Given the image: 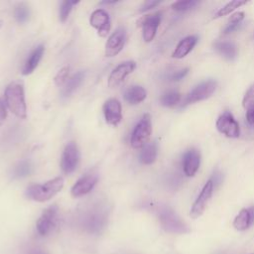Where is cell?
<instances>
[{
    "mask_svg": "<svg viewBox=\"0 0 254 254\" xmlns=\"http://www.w3.org/2000/svg\"><path fill=\"white\" fill-rule=\"evenodd\" d=\"M5 102L10 111L19 118L27 117L24 86L20 81L10 82L5 89Z\"/></svg>",
    "mask_w": 254,
    "mask_h": 254,
    "instance_id": "cell-1",
    "label": "cell"
},
{
    "mask_svg": "<svg viewBox=\"0 0 254 254\" xmlns=\"http://www.w3.org/2000/svg\"><path fill=\"white\" fill-rule=\"evenodd\" d=\"M63 187L64 179L62 177H58L46 182L44 185L37 184L30 186L26 190V194L29 198L33 200L44 202L51 199L58 192H60Z\"/></svg>",
    "mask_w": 254,
    "mask_h": 254,
    "instance_id": "cell-2",
    "label": "cell"
},
{
    "mask_svg": "<svg viewBox=\"0 0 254 254\" xmlns=\"http://www.w3.org/2000/svg\"><path fill=\"white\" fill-rule=\"evenodd\" d=\"M158 216L162 227L171 233H187L190 231L188 225L169 206H160Z\"/></svg>",
    "mask_w": 254,
    "mask_h": 254,
    "instance_id": "cell-3",
    "label": "cell"
},
{
    "mask_svg": "<svg viewBox=\"0 0 254 254\" xmlns=\"http://www.w3.org/2000/svg\"><path fill=\"white\" fill-rule=\"evenodd\" d=\"M106 211L100 205L88 208L81 216L80 223L89 232H99L106 223Z\"/></svg>",
    "mask_w": 254,
    "mask_h": 254,
    "instance_id": "cell-4",
    "label": "cell"
},
{
    "mask_svg": "<svg viewBox=\"0 0 254 254\" xmlns=\"http://www.w3.org/2000/svg\"><path fill=\"white\" fill-rule=\"evenodd\" d=\"M152 133V123L151 116L148 113H145L140 121L135 126L132 135H131V146L135 149L143 148Z\"/></svg>",
    "mask_w": 254,
    "mask_h": 254,
    "instance_id": "cell-5",
    "label": "cell"
},
{
    "mask_svg": "<svg viewBox=\"0 0 254 254\" xmlns=\"http://www.w3.org/2000/svg\"><path fill=\"white\" fill-rule=\"evenodd\" d=\"M216 85H217L216 81L212 79L199 83L186 96V98L184 99L183 105L191 104V103L208 98L214 92Z\"/></svg>",
    "mask_w": 254,
    "mask_h": 254,
    "instance_id": "cell-6",
    "label": "cell"
},
{
    "mask_svg": "<svg viewBox=\"0 0 254 254\" xmlns=\"http://www.w3.org/2000/svg\"><path fill=\"white\" fill-rule=\"evenodd\" d=\"M79 162V151L77 145L74 142H69L64 147L62 160H61V167L64 173L71 174L75 171Z\"/></svg>",
    "mask_w": 254,
    "mask_h": 254,
    "instance_id": "cell-7",
    "label": "cell"
},
{
    "mask_svg": "<svg viewBox=\"0 0 254 254\" xmlns=\"http://www.w3.org/2000/svg\"><path fill=\"white\" fill-rule=\"evenodd\" d=\"M212 192H213V183L211 180H208L206 182V184L203 186L200 193L198 194V196L196 197V199L194 200V202L191 205V208L190 211V217L197 218L203 213V211L212 195Z\"/></svg>",
    "mask_w": 254,
    "mask_h": 254,
    "instance_id": "cell-8",
    "label": "cell"
},
{
    "mask_svg": "<svg viewBox=\"0 0 254 254\" xmlns=\"http://www.w3.org/2000/svg\"><path fill=\"white\" fill-rule=\"evenodd\" d=\"M217 130L229 138H237L240 134L238 122L229 111L223 112L216 121Z\"/></svg>",
    "mask_w": 254,
    "mask_h": 254,
    "instance_id": "cell-9",
    "label": "cell"
},
{
    "mask_svg": "<svg viewBox=\"0 0 254 254\" xmlns=\"http://www.w3.org/2000/svg\"><path fill=\"white\" fill-rule=\"evenodd\" d=\"M125 42L126 30L122 27H119L110 35L105 44V56L108 58L117 56L123 50Z\"/></svg>",
    "mask_w": 254,
    "mask_h": 254,
    "instance_id": "cell-10",
    "label": "cell"
},
{
    "mask_svg": "<svg viewBox=\"0 0 254 254\" xmlns=\"http://www.w3.org/2000/svg\"><path fill=\"white\" fill-rule=\"evenodd\" d=\"M103 114L107 124L114 127L118 126L122 121L121 103L116 98H109L103 104Z\"/></svg>",
    "mask_w": 254,
    "mask_h": 254,
    "instance_id": "cell-11",
    "label": "cell"
},
{
    "mask_svg": "<svg viewBox=\"0 0 254 254\" xmlns=\"http://www.w3.org/2000/svg\"><path fill=\"white\" fill-rule=\"evenodd\" d=\"M97 181H98L97 173L91 172L89 174L84 175L72 186L70 190L71 195L73 197H79V196L85 195L94 188Z\"/></svg>",
    "mask_w": 254,
    "mask_h": 254,
    "instance_id": "cell-12",
    "label": "cell"
},
{
    "mask_svg": "<svg viewBox=\"0 0 254 254\" xmlns=\"http://www.w3.org/2000/svg\"><path fill=\"white\" fill-rule=\"evenodd\" d=\"M89 23L94 29L97 30L100 37H105L110 31V18L104 9H96L93 11L90 15Z\"/></svg>",
    "mask_w": 254,
    "mask_h": 254,
    "instance_id": "cell-13",
    "label": "cell"
},
{
    "mask_svg": "<svg viewBox=\"0 0 254 254\" xmlns=\"http://www.w3.org/2000/svg\"><path fill=\"white\" fill-rule=\"evenodd\" d=\"M136 68V63L133 61H127L121 63L117 65L110 73L108 77V86L116 87L118 86L127 75H129Z\"/></svg>",
    "mask_w": 254,
    "mask_h": 254,
    "instance_id": "cell-14",
    "label": "cell"
},
{
    "mask_svg": "<svg viewBox=\"0 0 254 254\" xmlns=\"http://www.w3.org/2000/svg\"><path fill=\"white\" fill-rule=\"evenodd\" d=\"M58 206L56 204L51 205L42 213L37 221V230L40 235L48 234L56 223V218L58 214Z\"/></svg>",
    "mask_w": 254,
    "mask_h": 254,
    "instance_id": "cell-15",
    "label": "cell"
},
{
    "mask_svg": "<svg viewBox=\"0 0 254 254\" xmlns=\"http://www.w3.org/2000/svg\"><path fill=\"white\" fill-rule=\"evenodd\" d=\"M161 22V13L157 12L155 14L147 15L142 21V31L143 39L145 42H151L157 33V29Z\"/></svg>",
    "mask_w": 254,
    "mask_h": 254,
    "instance_id": "cell-16",
    "label": "cell"
},
{
    "mask_svg": "<svg viewBox=\"0 0 254 254\" xmlns=\"http://www.w3.org/2000/svg\"><path fill=\"white\" fill-rule=\"evenodd\" d=\"M200 164V154L195 149L189 150L184 156L183 168L184 173L188 177H193L197 172Z\"/></svg>",
    "mask_w": 254,
    "mask_h": 254,
    "instance_id": "cell-17",
    "label": "cell"
},
{
    "mask_svg": "<svg viewBox=\"0 0 254 254\" xmlns=\"http://www.w3.org/2000/svg\"><path fill=\"white\" fill-rule=\"evenodd\" d=\"M197 37L196 36H188L184 38L177 46L175 51L172 54V57L175 59H183L186 57L196 45Z\"/></svg>",
    "mask_w": 254,
    "mask_h": 254,
    "instance_id": "cell-18",
    "label": "cell"
},
{
    "mask_svg": "<svg viewBox=\"0 0 254 254\" xmlns=\"http://www.w3.org/2000/svg\"><path fill=\"white\" fill-rule=\"evenodd\" d=\"M44 52H45V47L43 45H39L37 48L34 49V51L30 54L29 59L27 60L25 65L23 67L22 73L24 75H28L35 70V68L38 66L40 61L42 60Z\"/></svg>",
    "mask_w": 254,
    "mask_h": 254,
    "instance_id": "cell-19",
    "label": "cell"
},
{
    "mask_svg": "<svg viewBox=\"0 0 254 254\" xmlns=\"http://www.w3.org/2000/svg\"><path fill=\"white\" fill-rule=\"evenodd\" d=\"M147 92L144 87L140 85H132L124 92V99L131 105H136L145 100Z\"/></svg>",
    "mask_w": 254,
    "mask_h": 254,
    "instance_id": "cell-20",
    "label": "cell"
},
{
    "mask_svg": "<svg viewBox=\"0 0 254 254\" xmlns=\"http://www.w3.org/2000/svg\"><path fill=\"white\" fill-rule=\"evenodd\" d=\"M84 77H85V71H83V70H79L76 73H74L66 81V83H65V85H64V87L62 91V96L66 98L69 95H71L77 89V87L81 84Z\"/></svg>",
    "mask_w": 254,
    "mask_h": 254,
    "instance_id": "cell-21",
    "label": "cell"
},
{
    "mask_svg": "<svg viewBox=\"0 0 254 254\" xmlns=\"http://www.w3.org/2000/svg\"><path fill=\"white\" fill-rule=\"evenodd\" d=\"M157 152H158V149H157L156 143L153 142V143L146 144L140 152V155H139L140 162L144 165L153 164L156 161Z\"/></svg>",
    "mask_w": 254,
    "mask_h": 254,
    "instance_id": "cell-22",
    "label": "cell"
},
{
    "mask_svg": "<svg viewBox=\"0 0 254 254\" xmlns=\"http://www.w3.org/2000/svg\"><path fill=\"white\" fill-rule=\"evenodd\" d=\"M250 225H252L251 217L248 208H243L239 211L233 221V226L238 231L246 230Z\"/></svg>",
    "mask_w": 254,
    "mask_h": 254,
    "instance_id": "cell-23",
    "label": "cell"
},
{
    "mask_svg": "<svg viewBox=\"0 0 254 254\" xmlns=\"http://www.w3.org/2000/svg\"><path fill=\"white\" fill-rule=\"evenodd\" d=\"M214 48L222 57L227 60H233L237 55L235 45L230 42H216L214 44Z\"/></svg>",
    "mask_w": 254,
    "mask_h": 254,
    "instance_id": "cell-24",
    "label": "cell"
},
{
    "mask_svg": "<svg viewBox=\"0 0 254 254\" xmlns=\"http://www.w3.org/2000/svg\"><path fill=\"white\" fill-rule=\"evenodd\" d=\"M33 172V166L30 161L23 160L19 162L12 171V177L15 179H22L30 176Z\"/></svg>",
    "mask_w": 254,
    "mask_h": 254,
    "instance_id": "cell-25",
    "label": "cell"
},
{
    "mask_svg": "<svg viewBox=\"0 0 254 254\" xmlns=\"http://www.w3.org/2000/svg\"><path fill=\"white\" fill-rule=\"evenodd\" d=\"M30 8L26 4H19L14 10V17L20 24H24L30 19Z\"/></svg>",
    "mask_w": 254,
    "mask_h": 254,
    "instance_id": "cell-26",
    "label": "cell"
},
{
    "mask_svg": "<svg viewBox=\"0 0 254 254\" xmlns=\"http://www.w3.org/2000/svg\"><path fill=\"white\" fill-rule=\"evenodd\" d=\"M181 100V94L178 91H168L164 93L160 99L161 104L166 107H173Z\"/></svg>",
    "mask_w": 254,
    "mask_h": 254,
    "instance_id": "cell-27",
    "label": "cell"
},
{
    "mask_svg": "<svg viewBox=\"0 0 254 254\" xmlns=\"http://www.w3.org/2000/svg\"><path fill=\"white\" fill-rule=\"evenodd\" d=\"M246 4V1H240V0H233V1H230L229 3H227L225 6H223L215 15L216 18H219V17H222V16H225V15H228L230 14L233 10H235L236 8L242 6Z\"/></svg>",
    "mask_w": 254,
    "mask_h": 254,
    "instance_id": "cell-28",
    "label": "cell"
},
{
    "mask_svg": "<svg viewBox=\"0 0 254 254\" xmlns=\"http://www.w3.org/2000/svg\"><path fill=\"white\" fill-rule=\"evenodd\" d=\"M77 3H78V1H70V0H65V1L62 2L61 7H60V19L62 22L66 21L69 13L71 12L72 6Z\"/></svg>",
    "mask_w": 254,
    "mask_h": 254,
    "instance_id": "cell-29",
    "label": "cell"
},
{
    "mask_svg": "<svg viewBox=\"0 0 254 254\" xmlns=\"http://www.w3.org/2000/svg\"><path fill=\"white\" fill-rule=\"evenodd\" d=\"M198 4V1L196 0H188V1H177L172 4V8L175 11H187L190 9H192L194 6Z\"/></svg>",
    "mask_w": 254,
    "mask_h": 254,
    "instance_id": "cell-30",
    "label": "cell"
},
{
    "mask_svg": "<svg viewBox=\"0 0 254 254\" xmlns=\"http://www.w3.org/2000/svg\"><path fill=\"white\" fill-rule=\"evenodd\" d=\"M242 105L247 111L254 109V84L251 85L246 91L242 100Z\"/></svg>",
    "mask_w": 254,
    "mask_h": 254,
    "instance_id": "cell-31",
    "label": "cell"
},
{
    "mask_svg": "<svg viewBox=\"0 0 254 254\" xmlns=\"http://www.w3.org/2000/svg\"><path fill=\"white\" fill-rule=\"evenodd\" d=\"M68 72H69V67L68 66H64V67L61 68L55 76V83L59 86L64 84L66 81Z\"/></svg>",
    "mask_w": 254,
    "mask_h": 254,
    "instance_id": "cell-32",
    "label": "cell"
},
{
    "mask_svg": "<svg viewBox=\"0 0 254 254\" xmlns=\"http://www.w3.org/2000/svg\"><path fill=\"white\" fill-rule=\"evenodd\" d=\"M244 12H236L230 16L228 20V24H240V22L244 18Z\"/></svg>",
    "mask_w": 254,
    "mask_h": 254,
    "instance_id": "cell-33",
    "label": "cell"
},
{
    "mask_svg": "<svg viewBox=\"0 0 254 254\" xmlns=\"http://www.w3.org/2000/svg\"><path fill=\"white\" fill-rule=\"evenodd\" d=\"M161 2L160 1H153V0H149V1H146L142 6H141V9H140V12H146L154 7H156L157 5H159Z\"/></svg>",
    "mask_w": 254,
    "mask_h": 254,
    "instance_id": "cell-34",
    "label": "cell"
},
{
    "mask_svg": "<svg viewBox=\"0 0 254 254\" xmlns=\"http://www.w3.org/2000/svg\"><path fill=\"white\" fill-rule=\"evenodd\" d=\"M188 71H189V68H188V67H187V68H184V69H182V70H179V71L175 72V73L172 75V79H173V80H180V79L184 78V77L187 75Z\"/></svg>",
    "mask_w": 254,
    "mask_h": 254,
    "instance_id": "cell-35",
    "label": "cell"
},
{
    "mask_svg": "<svg viewBox=\"0 0 254 254\" xmlns=\"http://www.w3.org/2000/svg\"><path fill=\"white\" fill-rule=\"evenodd\" d=\"M6 117H7L6 106H5V103L0 99V124L5 121Z\"/></svg>",
    "mask_w": 254,
    "mask_h": 254,
    "instance_id": "cell-36",
    "label": "cell"
},
{
    "mask_svg": "<svg viewBox=\"0 0 254 254\" xmlns=\"http://www.w3.org/2000/svg\"><path fill=\"white\" fill-rule=\"evenodd\" d=\"M239 25H240V24H228V25L226 26V28L224 29L223 33H224V34L231 33V32H233L234 30H236V29L239 27Z\"/></svg>",
    "mask_w": 254,
    "mask_h": 254,
    "instance_id": "cell-37",
    "label": "cell"
},
{
    "mask_svg": "<svg viewBox=\"0 0 254 254\" xmlns=\"http://www.w3.org/2000/svg\"><path fill=\"white\" fill-rule=\"evenodd\" d=\"M246 119L247 121L251 124V125H254V109H251V110H248L247 113H246Z\"/></svg>",
    "mask_w": 254,
    "mask_h": 254,
    "instance_id": "cell-38",
    "label": "cell"
},
{
    "mask_svg": "<svg viewBox=\"0 0 254 254\" xmlns=\"http://www.w3.org/2000/svg\"><path fill=\"white\" fill-rule=\"evenodd\" d=\"M210 180H211L212 183H213V187H215V185H218V184H220V182H221V174L216 172V173L214 174V176H213Z\"/></svg>",
    "mask_w": 254,
    "mask_h": 254,
    "instance_id": "cell-39",
    "label": "cell"
},
{
    "mask_svg": "<svg viewBox=\"0 0 254 254\" xmlns=\"http://www.w3.org/2000/svg\"><path fill=\"white\" fill-rule=\"evenodd\" d=\"M248 210H249L251 221H252V224H253L254 223V206H251L250 208H248Z\"/></svg>",
    "mask_w": 254,
    "mask_h": 254,
    "instance_id": "cell-40",
    "label": "cell"
},
{
    "mask_svg": "<svg viewBox=\"0 0 254 254\" xmlns=\"http://www.w3.org/2000/svg\"><path fill=\"white\" fill-rule=\"evenodd\" d=\"M117 2H118L117 0H111V1L105 0V1H102V2H100V4H106V5H108V4H115V3H117Z\"/></svg>",
    "mask_w": 254,
    "mask_h": 254,
    "instance_id": "cell-41",
    "label": "cell"
},
{
    "mask_svg": "<svg viewBox=\"0 0 254 254\" xmlns=\"http://www.w3.org/2000/svg\"><path fill=\"white\" fill-rule=\"evenodd\" d=\"M32 254H44V253L41 252V251H35V252H33Z\"/></svg>",
    "mask_w": 254,
    "mask_h": 254,
    "instance_id": "cell-42",
    "label": "cell"
}]
</instances>
